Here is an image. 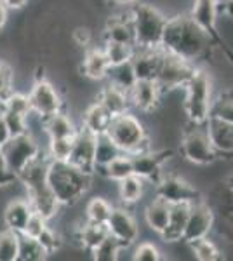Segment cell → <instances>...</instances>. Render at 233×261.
I'll list each match as a JSON object with an SVG mask.
<instances>
[{"label": "cell", "instance_id": "obj_1", "mask_svg": "<svg viewBox=\"0 0 233 261\" xmlns=\"http://www.w3.org/2000/svg\"><path fill=\"white\" fill-rule=\"evenodd\" d=\"M213 45L211 37L190 18V14L169 18L160 42V47L164 50L192 63L209 56Z\"/></svg>", "mask_w": 233, "mask_h": 261}, {"label": "cell", "instance_id": "obj_2", "mask_svg": "<svg viewBox=\"0 0 233 261\" xmlns=\"http://www.w3.org/2000/svg\"><path fill=\"white\" fill-rule=\"evenodd\" d=\"M47 166L49 157H42V153L35 161H32L23 171L18 172V181L24 185L28 192V202L33 211L44 216L45 220H53L61 209V204L54 197L47 181Z\"/></svg>", "mask_w": 233, "mask_h": 261}, {"label": "cell", "instance_id": "obj_3", "mask_svg": "<svg viewBox=\"0 0 233 261\" xmlns=\"http://www.w3.org/2000/svg\"><path fill=\"white\" fill-rule=\"evenodd\" d=\"M47 181L54 197L63 205H75L92 187V174L77 169L70 162L49 161Z\"/></svg>", "mask_w": 233, "mask_h": 261}, {"label": "cell", "instance_id": "obj_4", "mask_svg": "<svg viewBox=\"0 0 233 261\" xmlns=\"http://www.w3.org/2000/svg\"><path fill=\"white\" fill-rule=\"evenodd\" d=\"M107 134L127 155H139L153 150L143 122L129 112L113 117Z\"/></svg>", "mask_w": 233, "mask_h": 261}, {"label": "cell", "instance_id": "obj_5", "mask_svg": "<svg viewBox=\"0 0 233 261\" xmlns=\"http://www.w3.org/2000/svg\"><path fill=\"white\" fill-rule=\"evenodd\" d=\"M129 11L136 33V47H160L167 16L155 6L143 2L129 6Z\"/></svg>", "mask_w": 233, "mask_h": 261}, {"label": "cell", "instance_id": "obj_6", "mask_svg": "<svg viewBox=\"0 0 233 261\" xmlns=\"http://www.w3.org/2000/svg\"><path fill=\"white\" fill-rule=\"evenodd\" d=\"M207 122V120H205ZM205 122H190L181 130V153L195 166H211L219 159L211 143Z\"/></svg>", "mask_w": 233, "mask_h": 261}, {"label": "cell", "instance_id": "obj_7", "mask_svg": "<svg viewBox=\"0 0 233 261\" xmlns=\"http://www.w3.org/2000/svg\"><path fill=\"white\" fill-rule=\"evenodd\" d=\"M183 110L190 122H205L213 103V82L204 70H195L193 77L185 86Z\"/></svg>", "mask_w": 233, "mask_h": 261}, {"label": "cell", "instance_id": "obj_8", "mask_svg": "<svg viewBox=\"0 0 233 261\" xmlns=\"http://www.w3.org/2000/svg\"><path fill=\"white\" fill-rule=\"evenodd\" d=\"M195 70H197L195 63L183 60V58L176 56V54L164 50L162 63H160V68H159V73H157L155 82L159 84L162 94H165V92H169V91L185 87L190 79L193 77Z\"/></svg>", "mask_w": 233, "mask_h": 261}, {"label": "cell", "instance_id": "obj_9", "mask_svg": "<svg viewBox=\"0 0 233 261\" xmlns=\"http://www.w3.org/2000/svg\"><path fill=\"white\" fill-rule=\"evenodd\" d=\"M190 18L211 37L214 47L221 49L223 56H226L228 61L233 65V50L228 47V44L218 30V2L216 0H195Z\"/></svg>", "mask_w": 233, "mask_h": 261}, {"label": "cell", "instance_id": "obj_10", "mask_svg": "<svg viewBox=\"0 0 233 261\" xmlns=\"http://www.w3.org/2000/svg\"><path fill=\"white\" fill-rule=\"evenodd\" d=\"M2 151L4 159H6V167L16 174L42 153L39 143L32 136V133L11 136V140L6 145H2Z\"/></svg>", "mask_w": 233, "mask_h": 261}, {"label": "cell", "instance_id": "obj_11", "mask_svg": "<svg viewBox=\"0 0 233 261\" xmlns=\"http://www.w3.org/2000/svg\"><path fill=\"white\" fill-rule=\"evenodd\" d=\"M157 197L164 199L167 204H195V202L202 200L200 192L190 185L188 181L179 178L176 174H164L159 183L155 185Z\"/></svg>", "mask_w": 233, "mask_h": 261}, {"label": "cell", "instance_id": "obj_12", "mask_svg": "<svg viewBox=\"0 0 233 261\" xmlns=\"http://www.w3.org/2000/svg\"><path fill=\"white\" fill-rule=\"evenodd\" d=\"M30 105H32L33 115H39L40 120L47 119L54 113L63 110V98L56 87L47 81L35 82L28 94Z\"/></svg>", "mask_w": 233, "mask_h": 261}, {"label": "cell", "instance_id": "obj_13", "mask_svg": "<svg viewBox=\"0 0 233 261\" xmlns=\"http://www.w3.org/2000/svg\"><path fill=\"white\" fill-rule=\"evenodd\" d=\"M133 157V167L134 174L139 176L146 181V183L157 185L160 178L164 176V166L169 159L172 157V150H150L146 153L131 155Z\"/></svg>", "mask_w": 233, "mask_h": 261}, {"label": "cell", "instance_id": "obj_14", "mask_svg": "<svg viewBox=\"0 0 233 261\" xmlns=\"http://www.w3.org/2000/svg\"><path fill=\"white\" fill-rule=\"evenodd\" d=\"M68 162L77 169L94 176L96 171V136L80 127L73 136V146Z\"/></svg>", "mask_w": 233, "mask_h": 261}, {"label": "cell", "instance_id": "obj_15", "mask_svg": "<svg viewBox=\"0 0 233 261\" xmlns=\"http://www.w3.org/2000/svg\"><path fill=\"white\" fill-rule=\"evenodd\" d=\"M214 228V211L209 205V202L198 200L192 204L186 221V228L183 233V242H192L197 239L207 237Z\"/></svg>", "mask_w": 233, "mask_h": 261}, {"label": "cell", "instance_id": "obj_16", "mask_svg": "<svg viewBox=\"0 0 233 261\" xmlns=\"http://www.w3.org/2000/svg\"><path fill=\"white\" fill-rule=\"evenodd\" d=\"M110 235L117 239L118 242H122V246L131 247L139 237V226L134 216L124 207H113L112 214H110L107 221Z\"/></svg>", "mask_w": 233, "mask_h": 261}, {"label": "cell", "instance_id": "obj_17", "mask_svg": "<svg viewBox=\"0 0 233 261\" xmlns=\"http://www.w3.org/2000/svg\"><path fill=\"white\" fill-rule=\"evenodd\" d=\"M103 39L105 42H118V44L136 47V33H134L129 6H127L125 11L110 16L103 32Z\"/></svg>", "mask_w": 233, "mask_h": 261}, {"label": "cell", "instance_id": "obj_18", "mask_svg": "<svg viewBox=\"0 0 233 261\" xmlns=\"http://www.w3.org/2000/svg\"><path fill=\"white\" fill-rule=\"evenodd\" d=\"M162 47H134L133 68L138 81H155L162 63Z\"/></svg>", "mask_w": 233, "mask_h": 261}, {"label": "cell", "instance_id": "obj_19", "mask_svg": "<svg viewBox=\"0 0 233 261\" xmlns=\"http://www.w3.org/2000/svg\"><path fill=\"white\" fill-rule=\"evenodd\" d=\"M162 96V91L155 81H136L129 91L131 105L145 113L157 110Z\"/></svg>", "mask_w": 233, "mask_h": 261}, {"label": "cell", "instance_id": "obj_20", "mask_svg": "<svg viewBox=\"0 0 233 261\" xmlns=\"http://www.w3.org/2000/svg\"><path fill=\"white\" fill-rule=\"evenodd\" d=\"M207 133H209L211 143L218 151V155L221 157H231L233 155V124L224 122L214 117H209L205 122Z\"/></svg>", "mask_w": 233, "mask_h": 261}, {"label": "cell", "instance_id": "obj_21", "mask_svg": "<svg viewBox=\"0 0 233 261\" xmlns=\"http://www.w3.org/2000/svg\"><path fill=\"white\" fill-rule=\"evenodd\" d=\"M97 103L112 117L122 115V113L129 112V108L133 107L129 98V91L120 89V87L113 86L110 82H107V86L97 92Z\"/></svg>", "mask_w": 233, "mask_h": 261}, {"label": "cell", "instance_id": "obj_22", "mask_svg": "<svg viewBox=\"0 0 233 261\" xmlns=\"http://www.w3.org/2000/svg\"><path fill=\"white\" fill-rule=\"evenodd\" d=\"M192 204H171V214H169V223L164 228V231L160 233V237L164 239V242L174 244L183 241V233L186 228V221H188V214Z\"/></svg>", "mask_w": 233, "mask_h": 261}, {"label": "cell", "instance_id": "obj_23", "mask_svg": "<svg viewBox=\"0 0 233 261\" xmlns=\"http://www.w3.org/2000/svg\"><path fill=\"white\" fill-rule=\"evenodd\" d=\"M84 77H87L89 81H105L110 70V61L105 54V49L97 47H87L84 53V60L80 65Z\"/></svg>", "mask_w": 233, "mask_h": 261}, {"label": "cell", "instance_id": "obj_24", "mask_svg": "<svg viewBox=\"0 0 233 261\" xmlns=\"http://www.w3.org/2000/svg\"><path fill=\"white\" fill-rule=\"evenodd\" d=\"M32 214H33V207L28 200L16 199L9 202V205L4 211V221H6L9 230L16 231V233H23L24 226H27Z\"/></svg>", "mask_w": 233, "mask_h": 261}, {"label": "cell", "instance_id": "obj_25", "mask_svg": "<svg viewBox=\"0 0 233 261\" xmlns=\"http://www.w3.org/2000/svg\"><path fill=\"white\" fill-rule=\"evenodd\" d=\"M112 119L113 117L96 101V103L89 105L82 113V129H86L87 133L94 134L97 138L101 134H107Z\"/></svg>", "mask_w": 233, "mask_h": 261}, {"label": "cell", "instance_id": "obj_26", "mask_svg": "<svg viewBox=\"0 0 233 261\" xmlns=\"http://www.w3.org/2000/svg\"><path fill=\"white\" fill-rule=\"evenodd\" d=\"M209 205L213 207L216 220H221L233 225V192L228 188L226 183L218 185L211 192Z\"/></svg>", "mask_w": 233, "mask_h": 261}, {"label": "cell", "instance_id": "obj_27", "mask_svg": "<svg viewBox=\"0 0 233 261\" xmlns=\"http://www.w3.org/2000/svg\"><path fill=\"white\" fill-rule=\"evenodd\" d=\"M40 122H42V127H44L49 140H54V138H73L79 130L77 125H75L73 120H71V117L63 110L47 117V119L40 120Z\"/></svg>", "mask_w": 233, "mask_h": 261}, {"label": "cell", "instance_id": "obj_28", "mask_svg": "<svg viewBox=\"0 0 233 261\" xmlns=\"http://www.w3.org/2000/svg\"><path fill=\"white\" fill-rule=\"evenodd\" d=\"M108 235H110V231H108L107 223H92L87 220L82 226H79L77 231H75V239H77L80 246L87 251L96 249Z\"/></svg>", "mask_w": 233, "mask_h": 261}, {"label": "cell", "instance_id": "obj_29", "mask_svg": "<svg viewBox=\"0 0 233 261\" xmlns=\"http://www.w3.org/2000/svg\"><path fill=\"white\" fill-rule=\"evenodd\" d=\"M169 214H171V204H167L160 197H155L145 209V221L148 228L160 235L169 223Z\"/></svg>", "mask_w": 233, "mask_h": 261}, {"label": "cell", "instance_id": "obj_30", "mask_svg": "<svg viewBox=\"0 0 233 261\" xmlns=\"http://www.w3.org/2000/svg\"><path fill=\"white\" fill-rule=\"evenodd\" d=\"M96 172H99L101 176H105L107 179L110 181H122L125 179L127 176L134 174V167H133V157L127 153H120L118 157L113 159L112 162L108 164V166L101 167V169H96Z\"/></svg>", "mask_w": 233, "mask_h": 261}, {"label": "cell", "instance_id": "obj_31", "mask_svg": "<svg viewBox=\"0 0 233 261\" xmlns=\"http://www.w3.org/2000/svg\"><path fill=\"white\" fill-rule=\"evenodd\" d=\"M145 187H146L145 179L139 178L136 174H131L125 179L118 181V195H120L124 204H134V202H139L143 199Z\"/></svg>", "mask_w": 233, "mask_h": 261}, {"label": "cell", "instance_id": "obj_32", "mask_svg": "<svg viewBox=\"0 0 233 261\" xmlns=\"http://www.w3.org/2000/svg\"><path fill=\"white\" fill-rule=\"evenodd\" d=\"M105 81L120 87V89H124V91H131V87L138 81L136 73H134V68H133V63L125 61V63H120V65L110 66L108 75Z\"/></svg>", "mask_w": 233, "mask_h": 261}, {"label": "cell", "instance_id": "obj_33", "mask_svg": "<svg viewBox=\"0 0 233 261\" xmlns=\"http://www.w3.org/2000/svg\"><path fill=\"white\" fill-rule=\"evenodd\" d=\"M18 261H42L49 256L35 237H30L27 233H18Z\"/></svg>", "mask_w": 233, "mask_h": 261}, {"label": "cell", "instance_id": "obj_34", "mask_svg": "<svg viewBox=\"0 0 233 261\" xmlns=\"http://www.w3.org/2000/svg\"><path fill=\"white\" fill-rule=\"evenodd\" d=\"M120 153H124V151L112 141L108 134H101V136L96 138V169L108 166Z\"/></svg>", "mask_w": 233, "mask_h": 261}, {"label": "cell", "instance_id": "obj_35", "mask_svg": "<svg viewBox=\"0 0 233 261\" xmlns=\"http://www.w3.org/2000/svg\"><path fill=\"white\" fill-rule=\"evenodd\" d=\"M209 117L233 124V91H224L213 99Z\"/></svg>", "mask_w": 233, "mask_h": 261}, {"label": "cell", "instance_id": "obj_36", "mask_svg": "<svg viewBox=\"0 0 233 261\" xmlns=\"http://www.w3.org/2000/svg\"><path fill=\"white\" fill-rule=\"evenodd\" d=\"M190 249H192L193 256L198 261H216L221 259V251L218 249V246L211 241L209 235L202 239H197V241L188 242Z\"/></svg>", "mask_w": 233, "mask_h": 261}, {"label": "cell", "instance_id": "obj_37", "mask_svg": "<svg viewBox=\"0 0 233 261\" xmlns=\"http://www.w3.org/2000/svg\"><path fill=\"white\" fill-rule=\"evenodd\" d=\"M113 207L103 197H92L86 205V220L92 223H107Z\"/></svg>", "mask_w": 233, "mask_h": 261}, {"label": "cell", "instance_id": "obj_38", "mask_svg": "<svg viewBox=\"0 0 233 261\" xmlns=\"http://www.w3.org/2000/svg\"><path fill=\"white\" fill-rule=\"evenodd\" d=\"M122 249H125V247L122 246V242H118L113 235H108V237L91 252H92V258L97 261H115L118 259V254H120Z\"/></svg>", "mask_w": 233, "mask_h": 261}, {"label": "cell", "instance_id": "obj_39", "mask_svg": "<svg viewBox=\"0 0 233 261\" xmlns=\"http://www.w3.org/2000/svg\"><path fill=\"white\" fill-rule=\"evenodd\" d=\"M103 49H105V54H107V58L110 61V66L131 61L133 60V54H134L133 45L118 44V42H105Z\"/></svg>", "mask_w": 233, "mask_h": 261}, {"label": "cell", "instance_id": "obj_40", "mask_svg": "<svg viewBox=\"0 0 233 261\" xmlns=\"http://www.w3.org/2000/svg\"><path fill=\"white\" fill-rule=\"evenodd\" d=\"M18 233L7 228L0 233V261H18Z\"/></svg>", "mask_w": 233, "mask_h": 261}, {"label": "cell", "instance_id": "obj_41", "mask_svg": "<svg viewBox=\"0 0 233 261\" xmlns=\"http://www.w3.org/2000/svg\"><path fill=\"white\" fill-rule=\"evenodd\" d=\"M71 146H73V138H54V140H49V161L68 162Z\"/></svg>", "mask_w": 233, "mask_h": 261}, {"label": "cell", "instance_id": "obj_42", "mask_svg": "<svg viewBox=\"0 0 233 261\" xmlns=\"http://www.w3.org/2000/svg\"><path fill=\"white\" fill-rule=\"evenodd\" d=\"M4 110H9L19 115L30 117L32 115V105H30V98L27 94H21V92H12V94L6 101H2Z\"/></svg>", "mask_w": 233, "mask_h": 261}, {"label": "cell", "instance_id": "obj_43", "mask_svg": "<svg viewBox=\"0 0 233 261\" xmlns=\"http://www.w3.org/2000/svg\"><path fill=\"white\" fill-rule=\"evenodd\" d=\"M2 113H4V119H6L7 127L11 130V136H19V134L30 133V127H28L30 117L19 115V113H14L9 110H4V108H2Z\"/></svg>", "mask_w": 233, "mask_h": 261}, {"label": "cell", "instance_id": "obj_44", "mask_svg": "<svg viewBox=\"0 0 233 261\" xmlns=\"http://www.w3.org/2000/svg\"><path fill=\"white\" fill-rule=\"evenodd\" d=\"M12 81H14V71L6 61H0V103L6 101L14 92Z\"/></svg>", "mask_w": 233, "mask_h": 261}, {"label": "cell", "instance_id": "obj_45", "mask_svg": "<svg viewBox=\"0 0 233 261\" xmlns=\"http://www.w3.org/2000/svg\"><path fill=\"white\" fill-rule=\"evenodd\" d=\"M37 241L42 244V247H44L47 254H54V252L61 249V246H63V239L59 237V233H56L49 225L45 226V230L37 237Z\"/></svg>", "mask_w": 233, "mask_h": 261}, {"label": "cell", "instance_id": "obj_46", "mask_svg": "<svg viewBox=\"0 0 233 261\" xmlns=\"http://www.w3.org/2000/svg\"><path fill=\"white\" fill-rule=\"evenodd\" d=\"M160 258L162 256H160L159 247L151 242H141L134 249V259L136 261H159Z\"/></svg>", "mask_w": 233, "mask_h": 261}, {"label": "cell", "instance_id": "obj_47", "mask_svg": "<svg viewBox=\"0 0 233 261\" xmlns=\"http://www.w3.org/2000/svg\"><path fill=\"white\" fill-rule=\"evenodd\" d=\"M45 226H47V220H45L44 216H40L39 213L33 211V214L30 216V220L27 223V226H24V231L23 233L30 235V237H39L42 231L45 230Z\"/></svg>", "mask_w": 233, "mask_h": 261}, {"label": "cell", "instance_id": "obj_48", "mask_svg": "<svg viewBox=\"0 0 233 261\" xmlns=\"http://www.w3.org/2000/svg\"><path fill=\"white\" fill-rule=\"evenodd\" d=\"M71 37H73L75 44L86 49L89 47V44H91V40H92V33L87 27H77L73 30V33H71Z\"/></svg>", "mask_w": 233, "mask_h": 261}, {"label": "cell", "instance_id": "obj_49", "mask_svg": "<svg viewBox=\"0 0 233 261\" xmlns=\"http://www.w3.org/2000/svg\"><path fill=\"white\" fill-rule=\"evenodd\" d=\"M18 181V174L7 169L6 166H0V187H9Z\"/></svg>", "mask_w": 233, "mask_h": 261}, {"label": "cell", "instance_id": "obj_50", "mask_svg": "<svg viewBox=\"0 0 233 261\" xmlns=\"http://www.w3.org/2000/svg\"><path fill=\"white\" fill-rule=\"evenodd\" d=\"M11 140V130L7 127L6 119H4V113H0V146L6 145Z\"/></svg>", "mask_w": 233, "mask_h": 261}, {"label": "cell", "instance_id": "obj_51", "mask_svg": "<svg viewBox=\"0 0 233 261\" xmlns=\"http://www.w3.org/2000/svg\"><path fill=\"white\" fill-rule=\"evenodd\" d=\"M7 9H23L28 4V0H0Z\"/></svg>", "mask_w": 233, "mask_h": 261}, {"label": "cell", "instance_id": "obj_52", "mask_svg": "<svg viewBox=\"0 0 233 261\" xmlns=\"http://www.w3.org/2000/svg\"><path fill=\"white\" fill-rule=\"evenodd\" d=\"M221 11H223L224 14H226L230 19H233V0H230V2H226V4H223V6H218V14H219Z\"/></svg>", "mask_w": 233, "mask_h": 261}, {"label": "cell", "instance_id": "obj_53", "mask_svg": "<svg viewBox=\"0 0 233 261\" xmlns=\"http://www.w3.org/2000/svg\"><path fill=\"white\" fill-rule=\"evenodd\" d=\"M7 7L4 6L2 2H0V32L4 30V28H6V24H7Z\"/></svg>", "mask_w": 233, "mask_h": 261}, {"label": "cell", "instance_id": "obj_54", "mask_svg": "<svg viewBox=\"0 0 233 261\" xmlns=\"http://www.w3.org/2000/svg\"><path fill=\"white\" fill-rule=\"evenodd\" d=\"M110 4H115V6H133V4L139 2V0H108Z\"/></svg>", "mask_w": 233, "mask_h": 261}, {"label": "cell", "instance_id": "obj_55", "mask_svg": "<svg viewBox=\"0 0 233 261\" xmlns=\"http://www.w3.org/2000/svg\"><path fill=\"white\" fill-rule=\"evenodd\" d=\"M224 183H226V185H228V188H230V190L233 192V172H231L230 176H228V178H226V181H224Z\"/></svg>", "mask_w": 233, "mask_h": 261}, {"label": "cell", "instance_id": "obj_56", "mask_svg": "<svg viewBox=\"0 0 233 261\" xmlns=\"http://www.w3.org/2000/svg\"><path fill=\"white\" fill-rule=\"evenodd\" d=\"M0 166H6V159H4V151H2V146H0Z\"/></svg>", "mask_w": 233, "mask_h": 261}, {"label": "cell", "instance_id": "obj_57", "mask_svg": "<svg viewBox=\"0 0 233 261\" xmlns=\"http://www.w3.org/2000/svg\"><path fill=\"white\" fill-rule=\"evenodd\" d=\"M216 2H218V6H223V4L230 2V0H216Z\"/></svg>", "mask_w": 233, "mask_h": 261}]
</instances>
